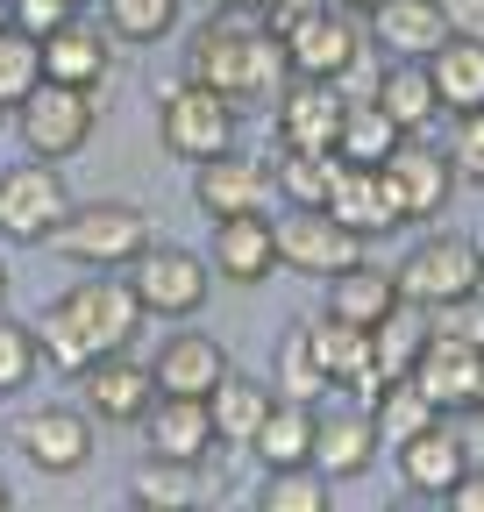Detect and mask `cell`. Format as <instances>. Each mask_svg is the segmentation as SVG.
I'll return each instance as SVG.
<instances>
[{
	"instance_id": "30bf717a",
	"label": "cell",
	"mask_w": 484,
	"mask_h": 512,
	"mask_svg": "<svg viewBox=\"0 0 484 512\" xmlns=\"http://www.w3.org/2000/svg\"><path fill=\"white\" fill-rule=\"evenodd\" d=\"M72 214V192H65V171L29 157L15 171H0V235L8 242H50V228Z\"/></svg>"
},
{
	"instance_id": "6da1fadb",
	"label": "cell",
	"mask_w": 484,
	"mask_h": 512,
	"mask_svg": "<svg viewBox=\"0 0 484 512\" xmlns=\"http://www.w3.org/2000/svg\"><path fill=\"white\" fill-rule=\"evenodd\" d=\"M193 79L200 86H221L228 100H278L285 79H292V57L285 43L264 29V15L250 8H221L200 36H193Z\"/></svg>"
},
{
	"instance_id": "cb8c5ba5",
	"label": "cell",
	"mask_w": 484,
	"mask_h": 512,
	"mask_svg": "<svg viewBox=\"0 0 484 512\" xmlns=\"http://www.w3.org/2000/svg\"><path fill=\"white\" fill-rule=\"evenodd\" d=\"M250 456H257L264 470L314 463V406H307V399L271 392V413H264V420H257V434H250Z\"/></svg>"
},
{
	"instance_id": "8fae6325",
	"label": "cell",
	"mask_w": 484,
	"mask_h": 512,
	"mask_svg": "<svg viewBox=\"0 0 484 512\" xmlns=\"http://www.w3.org/2000/svg\"><path fill=\"white\" fill-rule=\"evenodd\" d=\"M278 264L299 278H335V271L363 264V235L342 228L328 207H292L278 221Z\"/></svg>"
},
{
	"instance_id": "d4e9b609",
	"label": "cell",
	"mask_w": 484,
	"mask_h": 512,
	"mask_svg": "<svg viewBox=\"0 0 484 512\" xmlns=\"http://www.w3.org/2000/svg\"><path fill=\"white\" fill-rule=\"evenodd\" d=\"M371 100L406 128V136H420L435 114H442V100H435V79H428V64L420 57H392L385 72H371Z\"/></svg>"
},
{
	"instance_id": "9c48e42d",
	"label": "cell",
	"mask_w": 484,
	"mask_h": 512,
	"mask_svg": "<svg viewBox=\"0 0 484 512\" xmlns=\"http://www.w3.org/2000/svg\"><path fill=\"white\" fill-rule=\"evenodd\" d=\"M378 185H385L399 221H435L449 207V192H456V157L428 150L420 136H399V150L378 164Z\"/></svg>"
},
{
	"instance_id": "816d5d0a",
	"label": "cell",
	"mask_w": 484,
	"mask_h": 512,
	"mask_svg": "<svg viewBox=\"0 0 484 512\" xmlns=\"http://www.w3.org/2000/svg\"><path fill=\"white\" fill-rule=\"evenodd\" d=\"M0 512H8V484H0Z\"/></svg>"
},
{
	"instance_id": "11a10c76",
	"label": "cell",
	"mask_w": 484,
	"mask_h": 512,
	"mask_svg": "<svg viewBox=\"0 0 484 512\" xmlns=\"http://www.w3.org/2000/svg\"><path fill=\"white\" fill-rule=\"evenodd\" d=\"M0 114H8V107H0Z\"/></svg>"
},
{
	"instance_id": "e575fe53",
	"label": "cell",
	"mask_w": 484,
	"mask_h": 512,
	"mask_svg": "<svg viewBox=\"0 0 484 512\" xmlns=\"http://www.w3.org/2000/svg\"><path fill=\"white\" fill-rule=\"evenodd\" d=\"M371 420H378V441H406V434H420L428 420H442L435 406H428V392H420L413 377H399V384H378V399H371Z\"/></svg>"
},
{
	"instance_id": "ab89813d",
	"label": "cell",
	"mask_w": 484,
	"mask_h": 512,
	"mask_svg": "<svg viewBox=\"0 0 484 512\" xmlns=\"http://www.w3.org/2000/svg\"><path fill=\"white\" fill-rule=\"evenodd\" d=\"M36 349H43V363L50 370H65V377H79L93 356H86V342H79V328L57 306H43V320H36Z\"/></svg>"
},
{
	"instance_id": "7a4b0ae2",
	"label": "cell",
	"mask_w": 484,
	"mask_h": 512,
	"mask_svg": "<svg viewBox=\"0 0 484 512\" xmlns=\"http://www.w3.org/2000/svg\"><path fill=\"white\" fill-rule=\"evenodd\" d=\"M50 249L65 256V264H79V271H129L150 249V214L143 207H114V200L72 207L50 228Z\"/></svg>"
},
{
	"instance_id": "d6986e66",
	"label": "cell",
	"mask_w": 484,
	"mask_h": 512,
	"mask_svg": "<svg viewBox=\"0 0 484 512\" xmlns=\"http://www.w3.org/2000/svg\"><path fill=\"white\" fill-rule=\"evenodd\" d=\"M107 72H114V43H107V29L100 22H57L50 36H43V79H57V86H107Z\"/></svg>"
},
{
	"instance_id": "7c38bea8",
	"label": "cell",
	"mask_w": 484,
	"mask_h": 512,
	"mask_svg": "<svg viewBox=\"0 0 484 512\" xmlns=\"http://www.w3.org/2000/svg\"><path fill=\"white\" fill-rule=\"evenodd\" d=\"M79 384H86L93 420H107V427H143V413L157 406V370H150V363H136L129 349L93 356V363L79 370Z\"/></svg>"
},
{
	"instance_id": "74e56055",
	"label": "cell",
	"mask_w": 484,
	"mask_h": 512,
	"mask_svg": "<svg viewBox=\"0 0 484 512\" xmlns=\"http://www.w3.org/2000/svg\"><path fill=\"white\" fill-rule=\"evenodd\" d=\"M43 370V349H36V328H22V320H8V306H0V399L29 392V377Z\"/></svg>"
},
{
	"instance_id": "44dd1931",
	"label": "cell",
	"mask_w": 484,
	"mask_h": 512,
	"mask_svg": "<svg viewBox=\"0 0 484 512\" xmlns=\"http://www.w3.org/2000/svg\"><path fill=\"white\" fill-rule=\"evenodd\" d=\"M143 441H150V456H171V463H207V448H214V420H207V399H171L157 392V406L143 413Z\"/></svg>"
},
{
	"instance_id": "e0dca14e",
	"label": "cell",
	"mask_w": 484,
	"mask_h": 512,
	"mask_svg": "<svg viewBox=\"0 0 484 512\" xmlns=\"http://www.w3.org/2000/svg\"><path fill=\"white\" fill-rule=\"evenodd\" d=\"M271 192H278V178L264 171V164H250V157H207L200 164V178H193V200H200V214L207 221H228V214H271Z\"/></svg>"
},
{
	"instance_id": "484cf974",
	"label": "cell",
	"mask_w": 484,
	"mask_h": 512,
	"mask_svg": "<svg viewBox=\"0 0 484 512\" xmlns=\"http://www.w3.org/2000/svg\"><path fill=\"white\" fill-rule=\"evenodd\" d=\"M328 214H335L342 228H356L363 242L385 235V228H399V214H392V200H385V185H378L371 164H342V171H335V185H328Z\"/></svg>"
},
{
	"instance_id": "2e32d148",
	"label": "cell",
	"mask_w": 484,
	"mask_h": 512,
	"mask_svg": "<svg viewBox=\"0 0 484 512\" xmlns=\"http://www.w3.org/2000/svg\"><path fill=\"white\" fill-rule=\"evenodd\" d=\"M342 86H328V79H285V93H278V143H292V150H335V136H342Z\"/></svg>"
},
{
	"instance_id": "bcb514c9",
	"label": "cell",
	"mask_w": 484,
	"mask_h": 512,
	"mask_svg": "<svg viewBox=\"0 0 484 512\" xmlns=\"http://www.w3.org/2000/svg\"><path fill=\"white\" fill-rule=\"evenodd\" d=\"M449 505H456V512H484V470H477V463L449 484Z\"/></svg>"
},
{
	"instance_id": "4fadbf2b",
	"label": "cell",
	"mask_w": 484,
	"mask_h": 512,
	"mask_svg": "<svg viewBox=\"0 0 484 512\" xmlns=\"http://www.w3.org/2000/svg\"><path fill=\"white\" fill-rule=\"evenodd\" d=\"M15 448H22L43 477H72V470H86V456H93V420L72 413V406H36V413H22Z\"/></svg>"
},
{
	"instance_id": "836d02e7",
	"label": "cell",
	"mask_w": 484,
	"mask_h": 512,
	"mask_svg": "<svg viewBox=\"0 0 484 512\" xmlns=\"http://www.w3.org/2000/svg\"><path fill=\"white\" fill-rule=\"evenodd\" d=\"M36 86H43V36L15 29V22H0V107L15 114Z\"/></svg>"
},
{
	"instance_id": "c3c4849f",
	"label": "cell",
	"mask_w": 484,
	"mask_h": 512,
	"mask_svg": "<svg viewBox=\"0 0 484 512\" xmlns=\"http://www.w3.org/2000/svg\"><path fill=\"white\" fill-rule=\"evenodd\" d=\"M342 8H356V15H371V8H378V0H342Z\"/></svg>"
},
{
	"instance_id": "1f68e13d",
	"label": "cell",
	"mask_w": 484,
	"mask_h": 512,
	"mask_svg": "<svg viewBox=\"0 0 484 512\" xmlns=\"http://www.w3.org/2000/svg\"><path fill=\"white\" fill-rule=\"evenodd\" d=\"M328 505H335V477L314 463L264 470V484H257V512H328Z\"/></svg>"
},
{
	"instance_id": "277c9868",
	"label": "cell",
	"mask_w": 484,
	"mask_h": 512,
	"mask_svg": "<svg viewBox=\"0 0 484 512\" xmlns=\"http://www.w3.org/2000/svg\"><path fill=\"white\" fill-rule=\"evenodd\" d=\"M278 43H285V57H292L299 79H328V86H342L349 72H363V22H356V8H342V0H321V8H307Z\"/></svg>"
},
{
	"instance_id": "8d00e7d4",
	"label": "cell",
	"mask_w": 484,
	"mask_h": 512,
	"mask_svg": "<svg viewBox=\"0 0 484 512\" xmlns=\"http://www.w3.org/2000/svg\"><path fill=\"white\" fill-rule=\"evenodd\" d=\"M178 8H186V0H100V15H107V29H114L121 43H157V36H171Z\"/></svg>"
},
{
	"instance_id": "f1b7e54d",
	"label": "cell",
	"mask_w": 484,
	"mask_h": 512,
	"mask_svg": "<svg viewBox=\"0 0 484 512\" xmlns=\"http://www.w3.org/2000/svg\"><path fill=\"white\" fill-rule=\"evenodd\" d=\"M392 306H399L392 271L349 264V271H335V278H328V313H335V320H349V328H378V320H385Z\"/></svg>"
},
{
	"instance_id": "4316f807",
	"label": "cell",
	"mask_w": 484,
	"mask_h": 512,
	"mask_svg": "<svg viewBox=\"0 0 484 512\" xmlns=\"http://www.w3.org/2000/svg\"><path fill=\"white\" fill-rule=\"evenodd\" d=\"M420 64H428V79H435L442 114H477V107H484V43L449 36L435 57H420Z\"/></svg>"
},
{
	"instance_id": "f35d334b",
	"label": "cell",
	"mask_w": 484,
	"mask_h": 512,
	"mask_svg": "<svg viewBox=\"0 0 484 512\" xmlns=\"http://www.w3.org/2000/svg\"><path fill=\"white\" fill-rule=\"evenodd\" d=\"M428 335L442 342H463V349H484V285L449 299V306H428Z\"/></svg>"
},
{
	"instance_id": "9a60e30c",
	"label": "cell",
	"mask_w": 484,
	"mask_h": 512,
	"mask_svg": "<svg viewBox=\"0 0 484 512\" xmlns=\"http://www.w3.org/2000/svg\"><path fill=\"white\" fill-rule=\"evenodd\" d=\"M207 264L228 285H264L278 271V221L271 214H228V221H214Z\"/></svg>"
},
{
	"instance_id": "4dcf8cb0",
	"label": "cell",
	"mask_w": 484,
	"mask_h": 512,
	"mask_svg": "<svg viewBox=\"0 0 484 512\" xmlns=\"http://www.w3.org/2000/svg\"><path fill=\"white\" fill-rule=\"evenodd\" d=\"M399 136H406V128H399V121H392L378 100H349V107H342L335 157H342V164H371V171H378V164L399 150Z\"/></svg>"
},
{
	"instance_id": "7dc6e473",
	"label": "cell",
	"mask_w": 484,
	"mask_h": 512,
	"mask_svg": "<svg viewBox=\"0 0 484 512\" xmlns=\"http://www.w3.org/2000/svg\"><path fill=\"white\" fill-rule=\"evenodd\" d=\"M214 8H250V15H257V8H264V0H214Z\"/></svg>"
},
{
	"instance_id": "f546056e",
	"label": "cell",
	"mask_w": 484,
	"mask_h": 512,
	"mask_svg": "<svg viewBox=\"0 0 484 512\" xmlns=\"http://www.w3.org/2000/svg\"><path fill=\"white\" fill-rule=\"evenodd\" d=\"M271 413V392L257 377H221L214 392H207V420H214V441H228V448H250V434H257V420Z\"/></svg>"
},
{
	"instance_id": "f5cc1de1",
	"label": "cell",
	"mask_w": 484,
	"mask_h": 512,
	"mask_svg": "<svg viewBox=\"0 0 484 512\" xmlns=\"http://www.w3.org/2000/svg\"><path fill=\"white\" fill-rule=\"evenodd\" d=\"M0 22H8V0H0Z\"/></svg>"
},
{
	"instance_id": "8992f818",
	"label": "cell",
	"mask_w": 484,
	"mask_h": 512,
	"mask_svg": "<svg viewBox=\"0 0 484 512\" xmlns=\"http://www.w3.org/2000/svg\"><path fill=\"white\" fill-rule=\"evenodd\" d=\"M15 136H22V150L43 157V164L79 157V150L93 143V93H86V86H57V79H43V86L15 107Z\"/></svg>"
},
{
	"instance_id": "603a6c76",
	"label": "cell",
	"mask_w": 484,
	"mask_h": 512,
	"mask_svg": "<svg viewBox=\"0 0 484 512\" xmlns=\"http://www.w3.org/2000/svg\"><path fill=\"white\" fill-rule=\"evenodd\" d=\"M413 384L428 392L435 413H463V406H477V349L428 335V349H420V363H413Z\"/></svg>"
},
{
	"instance_id": "ba28073f",
	"label": "cell",
	"mask_w": 484,
	"mask_h": 512,
	"mask_svg": "<svg viewBox=\"0 0 484 512\" xmlns=\"http://www.w3.org/2000/svg\"><path fill=\"white\" fill-rule=\"evenodd\" d=\"M392 285H399V299H413V306H449V299H463V292H477L484 285V249L470 242V235H428L406 264L392 271Z\"/></svg>"
},
{
	"instance_id": "ffe728a7",
	"label": "cell",
	"mask_w": 484,
	"mask_h": 512,
	"mask_svg": "<svg viewBox=\"0 0 484 512\" xmlns=\"http://www.w3.org/2000/svg\"><path fill=\"white\" fill-rule=\"evenodd\" d=\"M157 392H171V399H207L214 384L228 377V349L214 342V335H200V328H186V335H171L164 349H157Z\"/></svg>"
},
{
	"instance_id": "d6a6232c",
	"label": "cell",
	"mask_w": 484,
	"mask_h": 512,
	"mask_svg": "<svg viewBox=\"0 0 484 512\" xmlns=\"http://www.w3.org/2000/svg\"><path fill=\"white\" fill-rule=\"evenodd\" d=\"M335 171H342V157L335 150H292V143H278V192L292 207H328V185H335Z\"/></svg>"
},
{
	"instance_id": "f6af8a7d",
	"label": "cell",
	"mask_w": 484,
	"mask_h": 512,
	"mask_svg": "<svg viewBox=\"0 0 484 512\" xmlns=\"http://www.w3.org/2000/svg\"><path fill=\"white\" fill-rule=\"evenodd\" d=\"M456 434H463V456H470V463H477V470H484V399H477V406H463V413H456Z\"/></svg>"
},
{
	"instance_id": "52a82bcc",
	"label": "cell",
	"mask_w": 484,
	"mask_h": 512,
	"mask_svg": "<svg viewBox=\"0 0 484 512\" xmlns=\"http://www.w3.org/2000/svg\"><path fill=\"white\" fill-rule=\"evenodd\" d=\"M129 285H136L143 313H157V320H193V313L207 306V292H214V264H207V256H193V249H178V242H150L136 264H129Z\"/></svg>"
},
{
	"instance_id": "ac0fdd59",
	"label": "cell",
	"mask_w": 484,
	"mask_h": 512,
	"mask_svg": "<svg viewBox=\"0 0 484 512\" xmlns=\"http://www.w3.org/2000/svg\"><path fill=\"white\" fill-rule=\"evenodd\" d=\"M463 470H470V456H463V434H456L449 413L399 441V484H406L413 498H449V484H456Z\"/></svg>"
},
{
	"instance_id": "681fc988",
	"label": "cell",
	"mask_w": 484,
	"mask_h": 512,
	"mask_svg": "<svg viewBox=\"0 0 484 512\" xmlns=\"http://www.w3.org/2000/svg\"><path fill=\"white\" fill-rule=\"evenodd\" d=\"M477 399H484V349H477Z\"/></svg>"
},
{
	"instance_id": "3957f363",
	"label": "cell",
	"mask_w": 484,
	"mask_h": 512,
	"mask_svg": "<svg viewBox=\"0 0 484 512\" xmlns=\"http://www.w3.org/2000/svg\"><path fill=\"white\" fill-rule=\"evenodd\" d=\"M57 313L79 328V342H86V356H114V349H129L136 342V328H143V299H136V285H129V271H93L86 285H72L65 299H57Z\"/></svg>"
},
{
	"instance_id": "f907efd6",
	"label": "cell",
	"mask_w": 484,
	"mask_h": 512,
	"mask_svg": "<svg viewBox=\"0 0 484 512\" xmlns=\"http://www.w3.org/2000/svg\"><path fill=\"white\" fill-rule=\"evenodd\" d=\"M0 306H8V271H0Z\"/></svg>"
},
{
	"instance_id": "d590c367",
	"label": "cell",
	"mask_w": 484,
	"mask_h": 512,
	"mask_svg": "<svg viewBox=\"0 0 484 512\" xmlns=\"http://www.w3.org/2000/svg\"><path fill=\"white\" fill-rule=\"evenodd\" d=\"M129 498H136V505H157V512H178V505H193V498H200V484H193V463H171V456H150V463L136 470Z\"/></svg>"
},
{
	"instance_id": "5bb4252c",
	"label": "cell",
	"mask_w": 484,
	"mask_h": 512,
	"mask_svg": "<svg viewBox=\"0 0 484 512\" xmlns=\"http://www.w3.org/2000/svg\"><path fill=\"white\" fill-rule=\"evenodd\" d=\"M378 420L371 406H314V470H328L335 484L363 477L378 463Z\"/></svg>"
},
{
	"instance_id": "5b68a950",
	"label": "cell",
	"mask_w": 484,
	"mask_h": 512,
	"mask_svg": "<svg viewBox=\"0 0 484 512\" xmlns=\"http://www.w3.org/2000/svg\"><path fill=\"white\" fill-rule=\"evenodd\" d=\"M235 107H242V100H228L221 86L186 79V86H171V93H164V121H157V136H164V150H171V157H186V164L228 157V150H235Z\"/></svg>"
},
{
	"instance_id": "83f0119b",
	"label": "cell",
	"mask_w": 484,
	"mask_h": 512,
	"mask_svg": "<svg viewBox=\"0 0 484 512\" xmlns=\"http://www.w3.org/2000/svg\"><path fill=\"white\" fill-rule=\"evenodd\" d=\"M420 349H428V306L399 299V306L378 320V328H371V370H378V384H399V377H413Z\"/></svg>"
},
{
	"instance_id": "7bdbcfd3",
	"label": "cell",
	"mask_w": 484,
	"mask_h": 512,
	"mask_svg": "<svg viewBox=\"0 0 484 512\" xmlns=\"http://www.w3.org/2000/svg\"><path fill=\"white\" fill-rule=\"evenodd\" d=\"M456 171H470L484 185V107L477 114H456Z\"/></svg>"
},
{
	"instance_id": "7402d4cb",
	"label": "cell",
	"mask_w": 484,
	"mask_h": 512,
	"mask_svg": "<svg viewBox=\"0 0 484 512\" xmlns=\"http://www.w3.org/2000/svg\"><path fill=\"white\" fill-rule=\"evenodd\" d=\"M371 36H378L385 57H435L449 43V8L442 0H378Z\"/></svg>"
},
{
	"instance_id": "ee69618b",
	"label": "cell",
	"mask_w": 484,
	"mask_h": 512,
	"mask_svg": "<svg viewBox=\"0 0 484 512\" xmlns=\"http://www.w3.org/2000/svg\"><path fill=\"white\" fill-rule=\"evenodd\" d=\"M442 8H449V36L484 43V0H442Z\"/></svg>"
},
{
	"instance_id": "db71d44e",
	"label": "cell",
	"mask_w": 484,
	"mask_h": 512,
	"mask_svg": "<svg viewBox=\"0 0 484 512\" xmlns=\"http://www.w3.org/2000/svg\"><path fill=\"white\" fill-rule=\"evenodd\" d=\"M79 8H86V0H79Z\"/></svg>"
},
{
	"instance_id": "b9f144b4",
	"label": "cell",
	"mask_w": 484,
	"mask_h": 512,
	"mask_svg": "<svg viewBox=\"0 0 484 512\" xmlns=\"http://www.w3.org/2000/svg\"><path fill=\"white\" fill-rule=\"evenodd\" d=\"M79 15V0H8V22L29 29V36H50L57 22H72Z\"/></svg>"
},
{
	"instance_id": "60d3db41",
	"label": "cell",
	"mask_w": 484,
	"mask_h": 512,
	"mask_svg": "<svg viewBox=\"0 0 484 512\" xmlns=\"http://www.w3.org/2000/svg\"><path fill=\"white\" fill-rule=\"evenodd\" d=\"M278 392H285V399H321V392H328V377H321L314 356H307V328H292V335L278 342Z\"/></svg>"
}]
</instances>
